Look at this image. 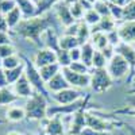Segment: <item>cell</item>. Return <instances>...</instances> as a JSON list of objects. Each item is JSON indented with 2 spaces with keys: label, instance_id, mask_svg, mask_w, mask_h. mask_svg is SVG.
<instances>
[{
  "label": "cell",
  "instance_id": "cell-49",
  "mask_svg": "<svg viewBox=\"0 0 135 135\" xmlns=\"http://www.w3.org/2000/svg\"><path fill=\"white\" fill-rule=\"evenodd\" d=\"M114 114H122V115H130L132 118H135V109H131V108H122V109H116Z\"/></svg>",
  "mask_w": 135,
  "mask_h": 135
},
{
  "label": "cell",
  "instance_id": "cell-8",
  "mask_svg": "<svg viewBox=\"0 0 135 135\" xmlns=\"http://www.w3.org/2000/svg\"><path fill=\"white\" fill-rule=\"evenodd\" d=\"M62 74L65 76L66 81L72 88H88L91 85V74H80L70 70L69 68H62Z\"/></svg>",
  "mask_w": 135,
  "mask_h": 135
},
{
  "label": "cell",
  "instance_id": "cell-33",
  "mask_svg": "<svg viewBox=\"0 0 135 135\" xmlns=\"http://www.w3.org/2000/svg\"><path fill=\"white\" fill-rule=\"evenodd\" d=\"M69 7H70V14H72V16L74 18V20H76V22H81V20L84 19L85 12H86V11L84 9V7L78 3V2L73 3V4L69 6Z\"/></svg>",
  "mask_w": 135,
  "mask_h": 135
},
{
  "label": "cell",
  "instance_id": "cell-20",
  "mask_svg": "<svg viewBox=\"0 0 135 135\" xmlns=\"http://www.w3.org/2000/svg\"><path fill=\"white\" fill-rule=\"evenodd\" d=\"M15 2L16 7L22 11V14L26 19L37 15V4H34L31 0H15Z\"/></svg>",
  "mask_w": 135,
  "mask_h": 135
},
{
  "label": "cell",
  "instance_id": "cell-47",
  "mask_svg": "<svg viewBox=\"0 0 135 135\" xmlns=\"http://www.w3.org/2000/svg\"><path fill=\"white\" fill-rule=\"evenodd\" d=\"M9 43H11V38L8 35V31H0V46L9 45Z\"/></svg>",
  "mask_w": 135,
  "mask_h": 135
},
{
  "label": "cell",
  "instance_id": "cell-55",
  "mask_svg": "<svg viewBox=\"0 0 135 135\" xmlns=\"http://www.w3.org/2000/svg\"><path fill=\"white\" fill-rule=\"evenodd\" d=\"M6 135H22V134L18 132V131H11V132H7Z\"/></svg>",
  "mask_w": 135,
  "mask_h": 135
},
{
  "label": "cell",
  "instance_id": "cell-26",
  "mask_svg": "<svg viewBox=\"0 0 135 135\" xmlns=\"http://www.w3.org/2000/svg\"><path fill=\"white\" fill-rule=\"evenodd\" d=\"M91 35H92V30H91V26H88L84 20L78 22V31H77V39L80 42V45H84L86 42H89L91 39Z\"/></svg>",
  "mask_w": 135,
  "mask_h": 135
},
{
  "label": "cell",
  "instance_id": "cell-35",
  "mask_svg": "<svg viewBox=\"0 0 135 135\" xmlns=\"http://www.w3.org/2000/svg\"><path fill=\"white\" fill-rule=\"evenodd\" d=\"M57 64L61 66V68H69L70 64H72V60H70V55H69V51L66 50H57Z\"/></svg>",
  "mask_w": 135,
  "mask_h": 135
},
{
  "label": "cell",
  "instance_id": "cell-28",
  "mask_svg": "<svg viewBox=\"0 0 135 135\" xmlns=\"http://www.w3.org/2000/svg\"><path fill=\"white\" fill-rule=\"evenodd\" d=\"M6 118L11 122H22L23 119H26V111L22 107H11L7 111Z\"/></svg>",
  "mask_w": 135,
  "mask_h": 135
},
{
  "label": "cell",
  "instance_id": "cell-39",
  "mask_svg": "<svg viewBox=\"0 0 135 135\" xmlns=\"http://www.w3.org/2000/svg\"><path fill=\"white\" fill-rule=\"evenodd\" d=\"M109 3V12H111V18H114L116 22H123V7L115 3Z\"/></svg>",
  "mask_w": 135,
  "mask_h": 135
},
{
  "label": "cell",
  "instance_id": "cell-6",
  "mask_svg": "<svg viewBox=\"0 0 135 135\" xmlns=\"http://www.w3.org/2000/svg\"><path fill=\"white\" fill-rule=\"evenodd\" d=\"M114 80L109 76L107 68L104 69H93V72L91 73V86L92 91L96 93H103L107 92L108 89L112 86Z\"/></svg>",
  "mask_w": 135,
  "mask_h": 135
},
{
  "label": "cell",
  "instance_id": "cell-19",
  "mask_svg": "<svg viewBox=\"0 0 135 135\" xmlns=\"http://www.w3.org/2000/svg\"><path fill=\"white\" fill-rule=\"evenodd\" d=\"M42 42L45 43V46L47 49H51L54 51L60 50V38L57 37L54 28H49L45 31V34L42 35Z\"/></svg>",
  "mask_w": 135,
  "mask_h": 135
},
{
  "label": "cell",
  "instance_id": "cell-18",
  "mask_svg": "<svg viewBox=\"0 0 135 135\" xmlns=\"http://www.w3.org/2000/svg\"><path fill=\"white\" fill-rule=\"evenodd\" d=\"M46 85H47V88H49V91L53 92V93L61 92V91H64V89L70 88L69 83L66 81V78H65V76L62 74V72H60L58 74H55L49 83H46Z\"/></svg>",
  "mask_w": 135,
  "mask_h": 135
},
{
  "label": "cell",
  "instance_id": "cell-17",
  "mask_svg": "<svg viewBox=\"0 0 135 135\" xmlns=\"http://www.w3.org/2000/svg\"><path fill=\"white\" fill-rule=\"evenodd\" d=\"M118 28V22L114 19V18H111V16H103L100 19V22L93 26L91 30L92 32H104V34H108L111 31H114Z\"/></svg>",
  "mask_w": 135,
  "mask_h": 135
},
{
  "label": "cell",
  "instance_id": "cell-48",
  "mask_svg": "<svg viewBox=\"0 0 135 135\" xmlns=\"http://www.w3.org/2000/svg\"><path fill=\"white\" fill-rule=\"evenodd\" d=\"M8 86V81H7V76H6V70L3 69H0V89L2 88H6Z\"/></svg>",
  "mask_w": 135,
  "mask_h": 135
},
{
  "label": "cell",
  "instance_id": "cell-29",
  "mask_svg": "<svg viewBox=\"0 0 135 135\" xmlns=\"http://www.w3.org/2000/svg\"><path fill=\"white\" fill-rule=\"evenodd\" d=\"M23 73H25V62L22 64L20 66H18V68H14V69H8V70H6V76H7V81H8V85H11V84H15L19 78L23 76Z\"/></svg>",
  "mask_w": 135,
  "mask_h": 135
},
{
  "label": "cell",
  "instance_id": "cell-21",
  "mask_svg": "<svg viewBox=\"0 0 135 135\" xmlns=\"http://www.w3.org/2000/svg\"><path fill=\"white\" fill-rule=\"evenodd\" d=\"M61 69H62V68L55 62V64H51V65H46V66L39 68V73H41V76L43 78V81L49 83L55 74H58L61 72Z\"/></svg>",
  "mask_w": 135,
  "mask_h": 135
},
{
  "label": "cell",
  "instance_id": "cell-23",
  "mask_svg": "<svg viewBox=\"0 0 135 135\" xmlns=\"http://www.w3.org/2000/svg\"><path fill=\"white\" fill-rule=\"evenodd\" d=\"M22 20H23V14H22V11L18 7H15L11 12L6 15V22H7V26L9 30H14Z\"/></svg>",
  "mask_w": 135,
  "mask_h": 135
},
{
  "label": "cell",
  "instance_id": "cell-43",
  "mask_svg": "<svg viewBox=\"0 0 135 135\" xmlns=\"http://www.w3.org/2000/svg\"><path fill=\"white\" fill-rule=\"evenodd\" d=\"M69 55H70L72 62L81 61V46H80V47H76V49H72V50L69 51Z\"/></svg>",
  "mask_w": 135,
  "mask_h": 135
},
{
  "label": "cell",
  "instance_id": "cell-51",
  "mask_svg": "<svg viewBox=\"0 0 135 135\" xmlns=\"http://www.w3.org/2000/svg\"><path fill=\"white\" fill-rule=\"evenodd\" d=\"M8 26H7V22H6V16L0 14V31H8Z\"/></svg>",
  "mask_w": 135,
  "mask_h": 135
},
{
  "label": "cell",
  "instance_id": "cell-15",
  "mask_svg": "<svg viewBox=\"0 0 135 135\" xmlns=\"http://www.w3.org/2000/svg\"><path fill=\"white\" fill-rule=\"evenodd\" d=\"M55 15H57V18L60 19V22H61L65 27L76 23L74 18H73L72 14H70V7L68 6L64 0L55 6Z\"/></svg>",
  "mask_w": 135,
  "mask_h": 135
},
{
  "label": "cell",
  "instance_id": "cell-22",
  "mask_svg": "<svg viewBox=\"0 0 135 135\" xmlns=\"http://www.w3.org/2000/svg\"><path fill=\"white\" fill-rule=\"evenodd\" d=\"M95 53H96V49L93 47V45L91 42L81 45V61L89 68H92V60H93Z\"/></svg>",
  "mask_w": 135,
  "mask_h": 135
},
{
  "label": "cell",
  "instance_id": "cell-32",
  "mask_svg": "<svg viewBox=\"0 0 135 135\" xmlns=\"http://www.w3.org/2000/svg\"><path fill=\"white\" fill-rule=\"evenodd\" d=\"M23 60H22L18 54H14V55H11V57H7L3 60V69L4 70H8V69H14V68H18L20 66Z\"/></svg>",
  "mask_w": 135,
  "mask_h": 135
},
{
  "label": "cell",
  "instance_id": "cell-27",
  "mask_svg": "<svg viewBox=\"0 0 135 135\" xmlns=\"http://www.w3.org/2000/svg\"><path fill=\"white\" fill-rule=\"evenodd\" d=\"M16 100H18V95L14 91H11L8 86L0 89V107L9 105V104L15 103Z\"/></svg>",
  "mask_w": 135,
  "mask_h": 135
},
{
  "label": "cell",
  "instance_id": "cell-3",
  "mask_svg": "<svg viewBox=\"0 0 135 135\" xmlns=\"http://www.w3.org/2000/svg\"><path fill=\"white\" fill-rule=\"evenodd\" d=\"M91 95H86L84 97H81L80 100L74 101L72 104H57V105H49L47 108V118H53V116H72L73 114H76L77 111H80L81 108L86 107L89 103Z\"/></svg>",
  "mask_w": 135,
  "mask_h": 135
},
{
  "label": "cell",
  "instance_id": "cell-52",
  "mask_svg": "<svg viewBox=\"0 0 135 135\" xmlns=\"http://www.w3.org/2000/svg\"><path fill=\"white\" fill-rule=\"evenodd\" d=\"M108 2H111V3H115V4H119V6H122V7H124L127 3L132 2V0H108Z\"/></svg>",
  "mask_w": 135,
  "mask_h": 135
},
{
  "label": "cell",
  "instance_id": "cell-31",
  "mask_svg": "<svg viewBox=\"0 0 135 135\" xmlns=\"http://www.w3.org/2000/svg\"><path fill=\"white\" fill-rule=\"evenodd\" d=\"M93 9L103 18V16H111L109 12V3L108 0H97V2L93 4Z\"/></svg>",
  "mask_w": 135,
  "mask_h": 135
},
{
  "label": "cell",
  "instance_id": "cell-42",
  "mask_svg": "<svg viewBox=\"0 0 135 135\" xmlns=\"http://www.w3.org/2000/svg\"><path fill=\"white\" fill-rule=\"evenodd\" d=\"M107 39H108V43L111 45V46L116 47L118 45L122 42V41H120V37H119V34H118V28L114 30V31H111V32H108V34H107Z\"/></svg>",
  "mask_w": 135,
  "mask_h": 135
},
{
  "label": "cell",
  "instance_id": "cell-30",
  "mask_svg": "<svg viewBox=\"0 0 135 135\" xmlns=\"http://www.w3.org/2000/svg\"><path fill=\"white\" fill-rule=\"evenodd\" d=\"M61 0H41V2L37 4V15L35 16H42V15H46L49 11L55 7Z\"/></svg>",
  "mask_w": 135,
  "mask_h": 135
},
{
  "label": "cell",
  "instance_id": "cell-16",
  "mask_svg": "<svg viewBox=\"0 0 135 135\" xmlns=\"http://www.w3.org/2000/svg\"><path fill=\"white\" fill-rule=\"evenodd\" d=\"M14 92L18 95V97H31L34 95V88L28 83V80H27V77H26L25 73L14 84Z\"/></svg>",
  "mask_w": 135,
  "mask_h": 135
},
{
  "label": "cell",
  "instance_id": "cell-7",
  "mask_svg": "<svg viewBox=\"0 0 135 135\" xmlns=\"http://www.w3.org/2000/svg\"><path fill=\"white\" fill-rule=\"evenodd\" d=\"M107 70L109 76L112 77V80H122L123 77H126L130 73V65L127 61L119 54H115L112 57L108 64H107Z\"/></svg>",
  "mask_w": 135,
  "mask_h": 135
},
{
  "label": "cell",
  "instance_id": "cell-50",
  "mask_svg": "<svg viewBox=\"0 0 135 135\" xmlns=\"http://www.w3.org/2000/svg\"><path fill=\"white\" fill-rule=\"evenodd\" d=\"M126 104H127V108L135 109V93L127 95V97H126Z\"/></svg>",
  "mask_w": 135,
  "mask_h": 135
},
{
  "label": "cell",
  "instance_id": "cell-5",
  "mask_svg": "<svg viewBox=\"0 0 135 135\" xmlns=\"http://www.w3.org/2000/svg\"><path fill=\"white\" fill-rule=\"evenodd\" d=\"M85 120H86V127L96 130V131H103V132H112V130L116 128L118 124H120L119 120H111V119L101 118L91 111L85 112Z\"/></svg>",
  "mask_w": 135,
  "mask_h": 135
},
{
  "label": "cell",
  "instance_id": "cell-53",
  "mask_svg": "<svg viewBox=\"0 0 135 135\" xmlns=\"http://www.w3.org/2000/svg\"><path fill=\"white\" fill-rule=\"evenodd\" d=\"M124 126H126V128L128 130L130 135H135V126H132V124H124Z\"/></svg>",
  "mask_w": 135,
  "mask_h": 135
},
{
  "label": "cell",
  "instance_id": "cell-38",
  "mask_svg": "<svg viewBox=\"0 0 135 135\" xmlns=\"http://www.w3.org/2000/svg\"><path fill=\"white\" fill-rule=\"evenodd\" d=\"M69 69L76 72V73H80V74H91V68L88 65H85L83 61H76V62H72Z\"/></svg>",
  "mask_w": 135,
  "mask_h": 135
},
{
  "label": "cell",
  "instance_id": "cell-25",
  "mask_svg": "<svg viewBox=\"0 0 135 135\" xmlns=\"http://www.w3.org/2000/svg\"><path fill=\"white\" fill-rule=\"evenodd\" d=\"M89 42H91L93 45V47L96 50H99V51L105 49L108 45H109L108 43V39H107V34H104V32H92Z\"/></svg>",
  "mask_w": 135,
  "mask_h": 135
},
{
  "label": "cell",
  "instance_id": "cell-45",
  "mask_svg": "<svg viewBox=\"0 0 135 135\" xmlns=\"http://www.w3.org/2000/svg\"><path fill=\"white\" fill-rule=\"evenodd\" d=\"M77 31H78V22H76V23L65 27V35H73V37H76Z\"/></svg>",
  "mask_w": 135,
  "mask_h": 135
},
{
  "label": "cell",
  "instance_id": "cell-12",
  "mask_svg": "<svg viewBox=\"0 0 135 135\" xmlns=\"http://www.w3.org/2000/svg\"><path fill=\"white\" fill-rule=\"evenodd\" d=\"M85 112H86V107L81 108L80 111H77L76 114H73L70 116L72 118V120H70V130H69L70 135H81V132L86 127Z\"/></svg>",
  "mask_w": 135,
  "mask_h": 135
},
{
  "label": "cell",
  "instance_id": "cell-34",
  "mask_svg": "<svg viewBox=\"0 0 135 135\" xmlns=\"http://www.w3.org/2000/svg\"><path fill=\"white\" fill-rule=\"evenodd\" d=\"M107 58L103 55V53L96 50L95 55H93V60H92V68L93 69H104V68H107Z\"/></svg>",
  "mask_w": 135,
  "mask_h": 135
},
{
  "label": "cell",
  "instance_id": "cell-13",
  "mask_svg": "<svg viewBox=\"0 0 135 135\" xmlns=\"http://www.w3.org/2000/svg\"><path fill=\"white\" fill-rule=\"evenodd\" d=\"M118 34L122 42H126V43L135 42V20L122 22L118 26Z\"/></svg>",
  "mask_w": 135,
  "mask_h": 135
},
{
  "label": "cell",
  "instance_id": "cell-36",
  "mask_svg": "<svg viewBox=\"0 0 135 135\" xmlns=\"http://www.w3.org/2000/svg\"><path fill=\"white\" fill-rule=\"evenodd\" d=\"M100 19H101V16L96 12V11L92 8V9H89V11H86L85 12V15H84V22L88 25V26H96L99 22H100Z\"/></svg>",
  "mask_w": 135,
  "mask_h": 135
},
{
  "label": "cell",
  "instance_id": "cell-37",
  "mask_svg": "<svg viewBox=\"0 0 135 135\" xmlns=\"http://www.w3.org/2000/svg\"><path fill=\"white\" fill-rule=\"evenodd\" d=\"M126 20H135V0L123 7V22Z\"/></svg>",
  "mask_w": 135,
  "mask_h": 135
},
{
  "label": "cell",
  "instance_id": "cell-4",
  "mask_svg": "<svg viewBox=\"0 0 135 135\" xmlns=\"http://www.w3.org/2000/svg\"><path fill=\"white\" fill-rule=\"evenodd\" d=\"M25 61V74L27 77L28 83L31 84V86L35 89L38 93H42L43 96L47 97V91H46V83L43 81V78L39 73V69L34 65L32 61H30L28 58H23Z\"/></svg>",
  "mask_w": 135,
  "mask_h": 135
},
{
  "label": "cell",
  "instance_id": "cell-54",
  "mask_svg": "<svg viewBox=\"0 0 135 135\" xmlns=\"http://www.w3.org/2000/svg\"><path fill=\"white\" fill-rule=\"evenodd\" d=\"M64 2L68 4V6H72L73 3H76V2H78V0H64Z\"/></svg>",
  "mask_w": 135,
  "mask_h": 135
},
{
  "label": "cell",
  "instance_id": "cell-59",
  "mask_svg": "<svg viewBox=\"0 0 135 135\" xmlns=\"http://www.w3.org/2000/svg\"><path fill=\"white\" fill-rule=\"evenodd\" d=\"M88 2H91V3H92V4H95V3H96V2H97V0H88Z\"/></svg>",
  "mask_w": 135,
  "mask_h": 135
},
{
  "label": "cell",
  "instance_id": "cell-46",
  "mask_svg": "<svg viewBox=\"0 0 135 135\" xmlns=\"http://www.w3.org/2000/svg\"><path fill=\"white\" fill-rule=\"evenodd\" d=\"M81 135H114L112 132H103V131H96V130H92L89 127H85L84 131L81 132Z\"/></svg>",
  "mask_w": 135,
  "mask_h": 135
},
{
  "label": "cell",
  "instance_id": "cell-10",
  "mask_svg": "<svg viewBox=\"0 0 135 135\" xmlns=\"http://www.w3.org/2000/svg\"><path fill=\"white\" fill-rule=\"evenodd\" d=\"M53 100L55 101L57 104H61V105H65V104H72L74 101L80 100L83 96L80 93V91H77L76 88H68V89H64L61 92H55L51 95Z\"/></svg>",
  "mask_w": 135,
  "mask_h": 135
},
{
  "label": "cell",
  "instance_id": "cell-58",
  "mask_svg": "<svg viewBox=\"0 0 135 135\" xmlns=\"http://www.w3.org/2000/svg\"><path fill=\"white\" fill-rule=\"evenodd\" d=\"M31 2H32V3H34V4H38V3H39V2H41V0H31Z\"/></svg>",
  "mask_w": 135,
  "mask_h": 135
},
{
  "label": "cell",
  "instance_id": "cell-56",
  "mask_svg": "<svg viewBox=\"0 0 135 135\" xmlns=\"http://www.w3.org/2000/svg\"><path fill=\"white\" fill-rule=\"evenodd\" d=\"M132 93H135V86H134L132 89H130V91L127 92V95H132Z\"/></svg>",
  "mask_w": 135,
  "mask_h": 135
},
{
  "label": "cell",
  "instance_id": "cell-57",
  "mask_svg": "<svg viewBox=\"0 0 135 135\" xmlns=\"http://www.w3.org/2000/svg\"><path fill=\"white\" fill-rule=\"evenodd\" d=\"M2 68H3V58L0 57V69H2Z\"/></svg>",
  "mask_w": 135,
  "mask_h": 135
},
{
  "label": "cell",
  "instance_id": "cell-9",
  "mask_svg": "<svg viewBox=\"0 0 135 135\" xmlns=\"http://www.w3.org/2000/svg\"><path fill=\"white\" fill-rule=\"evenodd\" d=\"M115 51H116V54L122 55V57L127 61V64L130 65V77H128V81H132V78L135 76V49L131 46L130 43L120 42L118 46L115 47Z\"/></svg>",
  "mask_w": 135,
  "mask_h": 135
},
{
  "label": "cell",
  "instance_id": "cell-11",
  "mask_svg": "<svg viewBox=\"0 0 135 135\" xmlns=\"http://www.w3.org/2000/svg\"><path fill=\"white\" fill-rule=\"evenodd\" d=\"M34 65H35L38 69L42 66H46V65H51V64H55L57 62V51H54L51 49H47V47H43V49H39L34 57Z\"/></svg>",
  "mask_w": 135,
  "mask_h": 135
},
{
  "label": "cell",
  "instance_id": "cell-14",
  "mask_svg": "<svg viewBox=\"0 0 135 135\" xmlns=\"http://www.w3.org/2000/svg\"><path fill=\"white\" fill-rule=\"evenodd\" d=\"M64 123L61 116L45 119V135H64Z\"/></svg>",
  "mask_w": 135,
  "mask_h": 135
},
{
  "label": "cell",
  "instance_id": "cell-60",
  "mask_svg": "<svg viewBox=\"0 0 135 135\" xmlns=\"http://www.w3.org/2000/svg\"><path fill=\"white\" fill-rule=\"evenodd\" d=\"M26 135H34V134H30V132H28V134H26Z\"/></svg>",
  "mask_w": 135,
  "mask_h": 135
},
{
  "label": "cell",
  "instance_id": "cell-24",
  "mask_svg": "<svg viewBox=\"0 0 135 135\" xmlns=\"http://www.w3.org/2000/svg\"><path fill=\"white\" fill-rule=\"evenodd\" d=\"M81 45L78 42L77 37H73V35H64L60 37V49L61 50H66V51H70L72 49H76V47H80Z\"/></svg>",
  "mask_w": 135,
  "mask_h": 135
},
{
  "label": "cell",
  "instance_id": "cell-1",
  "mask_svg": "<svg viewBox=\"0 0 135 135\" xmlns=\"http://www.w3.org/2000/svg\"><path fill=\"white\" fill-rule=\"evenodd\" d=\"M49 28H54V20L50 15L46 14L42 16H32L23 19L14 28V32L22 38L31 41L35 45H41L42 35Z\"/></svg>",
  "mask_w": 135,
  "mask_h": 135
},
{
  "label": "cell",
  "instance_id": "cell-61",
  "mask_svg": "<svg viewBox=\"0 0 135 135\" xmlns=\"http://www.w3.org/2000/svg\"><path fill=\"white\" fill-rule=\"evenodd\" d=\"M132 80H134V83H135V76H134V78H132Z\"/></svg>",
  "mask_w": 135,
  "mask_h": 135
},
{
  "label": "cell",
  "instance_id": "cell-44",
  "mask_svg": "<svg viewBox=\"0 0 135 135\" xmlns=\"http://www.w3.org/2000/svg\"><path fill=\"white\" fill-rule=\"evenodd\" d=\"M101 53H103V55L107 58V61H109L114 55L116 54V51H115V47L114 46H111V45H108V46L105 47V49H103L101 50Z\"/></svg>",
  "mask_w": 135,
  "mask_h": 135
},
{
  "label": "cell",
  "instance_id": "cell-2",
  "mask_svg": "<svg viewBox=\"0 0 135 135\" xmlns=\"http://www.w3.org/2000/svg\"><path fill=\"white\" fill-rule=\"evenodd\" d=\"M47 97L43 96L42 93L35 92L25 104L26 118L30 120H45L47 118Z\"/></svg>",
  "mask_w": 135,
  "mask_h": 135
},
{
  "label": "cell",
  "instance_id": "cell-41",
  "mask_svg": "<svg viewBox=\"0 0 135 135\" xmlns=\"http://www.w3.org/2000/svg\"><path fill=\"white\" fill-rule=\"evenodd\" d=\"M16 54L15 53V49L12 45H3V46H0V57H2L3 60L7 58V57H11V55Z\"/></svg>",
  "mask_w": 135,
  "mask_h": 135
},
{
  "label": "cell",
  "instance_id": "cell-40",
  "mask_svg": "<svg viewBox=\"0 0 135 135\" xmlns=\"http://www.w3.org/2000/svg\"><path fill=\"white\" fill-rule=\"evenodd\" d=\"M15 7H16L15 0H0V14L4 15V16L8 12H11Z\"/></svg>",
  "mask_w": 135,
  "mask_h": 135
}]
</instances>
